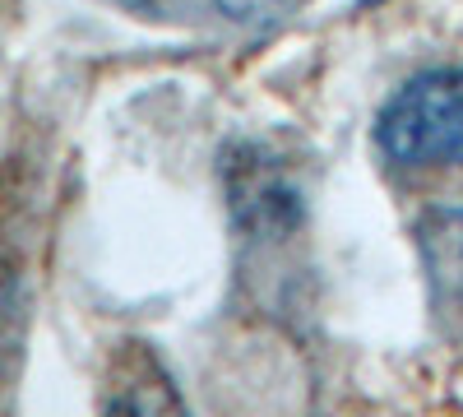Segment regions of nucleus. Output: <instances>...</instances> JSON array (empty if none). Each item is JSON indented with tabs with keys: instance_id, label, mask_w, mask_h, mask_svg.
<instances>
[{
	"instance_id": "nucleus-1",
	"label": "nucleus",
	"mask_w": 463,
	"mask_h": 417,
	"mask_svg": "<svg viewBox=\"0 0 463 417\" xmlns=\"http://www.w3.org/2000/svg\"><path fill=\"white\" fill-rule=\"evenodd\" d=\"M375 144L394 167H463V65H436L390 93L375 117Z\"/></svg>"
},
{
	"instance_id": "nucleus-2",
	"label": "nucleus",
	"mask_w": 463,
	"mask_h": 417,
	"mask_svg": "<svg viewBox=\"0 0 463 417\" xmlns=\"http://www.w3.org/2000/svg\"><path fill=\"white\" fill-rule=\"evenodd\" d=\"M227 204L237 213V223L250 227V232H269V227L288 232L301 218V200L292 191V181L279 167H269L264 154L255 163H246L237 154V163L227 167Z\"/></svg>"
},
{
	"instance_id": "nucleus-3",
	"label": "nucleus",
	"mask_w": 463,
	"mask_h": 417,
	"mask_svg": "<svg viewBox=\"0 0 463 417\" xmlns=\"http://www.w3.org/2000/svg\"><path fill=\"white\" fill-rule=\"evenodd\" d=\"M102 417H185V408L167 381H139L116 394Z\"/></svg>"
},
{
	"instance_id": "nucleus-4",
	"label": "nucleus",
	"mask_w": 463,
	"mask_h": 417,
	"mask_svg": "<svg viewBox=\"0 0 463 417\" xmlns=\"http://www.w3.org/2000/svg\"><path fill=\"white\" fill-rule=\"evenodd\" d=\"M213 5H218L227 19H237V24H269V19L292 14L301 0H213Z\"/></svg>"
},
{
	"instance_id": "nucleus-5",
	"label": "nucleus",
	"mask_w": 463,
	"mask_h": 417,
	"mask_svg": "<svg viewBox=\"0 0 463 417\" xmlns=\"http://www.w3.org/2000/svg\"><path fill=\"white\" fill-rule=\"evenodd\" d=\"M5 316H10V274L0 264V329H5Z\"/></svg>"
},
{
	"instance_id": "nucleus-6",
	"label": "nucleus",
	"mask_w": 463,
	"mask_h": 417,
	"mask_svg": "<svg viewBox=\"0 0 463 417\" xmlns=\"http://www.w3.org/2000/svg\"><path fill=\"white\" fill-rule=\"evenodd\" d=\"M357 5H380V0H357Z\"/></svg>"
}]
</instances>
